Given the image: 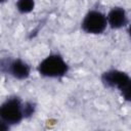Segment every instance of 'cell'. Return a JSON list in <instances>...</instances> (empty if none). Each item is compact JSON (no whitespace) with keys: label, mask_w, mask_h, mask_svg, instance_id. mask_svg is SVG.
Segmentation results:
<instances>
[{"label":"cell","mask_w":131,"mask_h":131,"mask_svg":"<svg viewBox=\"0 0 131 131\" xmlns=\"http://www.w3.org/2000/svg\"><path fill=\"white\" fill-rule=\"evenodd\" d=\"M38 71L40 75L44 77L58 78L67 74L68 64L66 63V61L62 59L61 56L57 54H51L40 62L38 67Z\"/></svg>","instance_id":"cell-1"},{"label":"cell","mask_w":131,"mask_h":131,"mask_svg":"<svg viewBox=\"0 0 131 131\" xmlns=\"http://www.w3.org/2000/svg\"><path fill=\"white\" fill-rule=\"evenodd\" d=\"M0 117L2 122L7 125H14L21 121L25 117L24 104L18 98L7 99L0 108Z\"/></svg>","instance_id":"cell-2"},{"label":"cell","mask_w":131,"mask_h":131,"mask_svg":"<svg viewBox=\"0 0 131 131\" xmlns=\"http://www.w3.org/2000/svg\"><path fill=\"white\" fill-rule=\"evenodd\" d=\"M107 19L99 11H90L82 21V29L88 34H100L106 28Z\"/></svg>","instance_id":"cell-3"},{"label":"cell","mask_w":131,"mask_h":131,"mask_svg":"<svg viewBox=\"0 0 131 131\" xmlns=\"http://www.w3.org/2000/svg\"><path fill=\"white\" fill-rule=\"evenodd\" d=\"M129 76L121 71H117V70H112L108 72H105L102 76H101V81L102 83L110 88H118L119 90H121L126 83L129 81Z\"/></svg>","instance_id":"cell-4"},{"label":"cell","mask_w":131,"mask_h":131,"mask_svg":"<svg viewBox=\"0 0 131 131\" xmlns=\"http://www.w3.org/2000/svg\"><path fill=\"white\" fill-rule=\"evenodd\" d=\"M7 70L11 76L19 80L26 79L30 75V67L20 59H14L8 62Z\"/></svg>","instance_id":"cell-5"},{"label":"cell","mask_w":131,"mask_h":131,"mask_svg":"<svg viewBox=\"0 0 131 131\" xmlns=\"http://www.w3.org/2000/svg\"><path fill=\"white\" fill-rule=\"evenodd\" d=\"M107 23L113 29H120L127 23V16L126 12L121 7H115L113 8L108 14H107Z\"/></svg>","instance_id":"cell-6"},{"label":"cell","mask_w":131,"mask_h":131,"mask_svg":"<svg viewBox=\"0 0 131 131\" xmlns=\"http://www.w3.org/2000/svg\"><path fill=\"white\" fill-rule=\"evenodd\" d=\"M35 1L34 0H18L16 3L17 10L21 13H28L34 9Z\"/></svg>","instance_id":"cell-7"},{"label":"cell","mask_w":131,"mask_h":131,"mask_svg":"<svg viewBox=\"0 0 131 131\" xmlns=\"http://www.w3.org/2000/svg\"><path fill=\"white\" fill-rule=\"evenodd\" d=\"M120 91H121L123 97L127 101H131V78L129 79V81L126 83V85Z\"/></svg>","instance_id":"cell-8"},{"label":"cell","mask_w":131,"mask_h":131,"mask_svg":"<svg viewBox=\"0 0 131 131\" xmlns=\"http://www.w3.org/2000/svg\"><path fill=\"white\" fill-rule=\"evenodd\" d=\"M34 104L31 103V102H28V103H25L24 104V113H25V117H29L31 115H33L34 113Z\"/></svg>","instance_id":"cell-9"},{"label":"cell","mask_w":131,"mask_h":131,"mask_svg":"<svg viewBox=\"0 0 131 131\" xmlns=\"http://www.w3.org/2000/svg\"><path fill=\"white\" fill-rule=\"evenodd\" d=\"M129 35H130V37H131V25H130V27H129Z\"/></svg>","instance_id":"cell-10"},{"label":"cell","mask_w":131,"mask_h":131,"mask_svg":"<svg viewBox=\"0 0 131 131\" xmlns=\"http://www.w3.org/2000/svg\"><path fill=\"white\" fill-rule=\"evenodd\" d=\"M4 1H5V0H1V2H4Z\"/></svg>","instance_id":"cell-11"}]
</instances>
